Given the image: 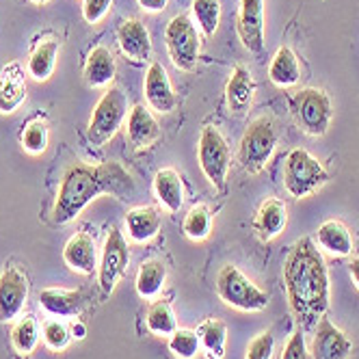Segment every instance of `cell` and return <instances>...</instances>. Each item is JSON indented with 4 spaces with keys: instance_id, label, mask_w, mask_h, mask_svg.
<instances>
[{
    "instance_id": "f1b7e54d",
    "label": "cell",
    "mask_w": 359,
    "mask_h": 359,
    "mask_svg": "<svg viewBox=\"0 0 359 359\" xmlns=\"http://www.w3.org/2000/svg\"><path fill=\"white\" fill-rule=\"evenodd\" d=\"M145 325L147 331L154 333V336H161V338H169L171 333L177 331V318L173 314V307L167 299H156L149 307H147V314H145Z\"/></svg>"
},
{
    "instance_id": "30bf717a",
    "label": "cell",
    "mask_w": 359,
    "mask_h": 359,
    "mask_svg": "<svg viewBox=\"0 0 359 359\" xmlns=\"http://www.w3.org/2000/svg\"><path fill=\"white\" fill-rule=\"evenodd\" d=\"M128 262H130V249H128V241L117 227H111V232L104 241V249H102V258L97 264V281L100 288L107 297L115 290L119 279L123 277Z\"/></svg>"
},
{
    "instance_id": "60d3db41",
    "label": "cell",
    "mask_w": 359,
    "mask_h": 359,
    "mask_svg": "<svg viewBox=\"0 0 359 359\" xmlns=\"http://www.w3.org/2000/svg\"><path fill=\"white\" fill-rule=\"evenodd\" d=\"M69 331H72V338H76V340H83V338L87 336V327H85V325H83L81 320L72 323Z\"/></svg>"
},
{
    "instance_id": "cb8c5ba5",
    "label": "cell",
    "mask_w": 359,
    "mask_h": 359,
    "mask_svg": "<svg viewBox=\"0 0 359 359\" xmlns=\"http://www.w3.org/2000/svg\"><path fill=\"white\" fill-rule=\"evenodd\" d=\"M115 57L107 46H95L85 63V81L89 87H107L115 79Z\"/></svg>"
},
{
    "instance_id": "8d00e7d4",
    "label": "cell",
    "mask_w": 359,
    "mask_h": 359,
    "mask_svg": "<svg viewBox=\"0 0 359 359\" xmlns=\"http://www.w3.org/2000/svg\"><path fill=\"white\" fill-rule=\"evenodd\" d=\"M275 353V336L271 331L258 333L247 346V359H273Z\"/></svg>"
},
{
    "instance_id": "2e32d148",
    "label": "cell",
    "mask_w": 359,
    "mask_h": 359,
    "mask_svg": "<svg viewBox=\"0 0 359 359\" xmlns=\"http://www.w3.org/2000/svg\"><path fill=\"white\" fill-rule=\"evenodd\" d=\"M63 262L76 271V273H83V275H91L93 271H97V249H95V241L81 232V234H74L65 247H63Z\"/></svg>"
},
{
    "instance_id": "9a60e30c",
    "label": "cell",
    "mask_w": 359,
    "mask_h": 359,
    "mask_svg": "<svg viewBox=\"0 0 359 359\" xmlns=\"http://www.w3.org/2000/svg\"><path fill=\"white\" fill-rule=\"evenodd\" d=\"M117 41L121 53L135 63H143L151 57V37L141 20H123L117 29Z\"/></svg>"
},
{
    "instance_id": "ba28073f",
    "label": "cell",
    "mask_w": 359,
    "mask_h": 359,
    "mask_svg": "<svg viewBox=\"0 0 359 359\" xmlns=\"http://www.w3.org/2000/svg\"><path fill=\"white\" fill-rule=\"evenodd\" d=\"M165 41H167L169 59L177 69L193 72L197 67L201 43H199L197 27L189 13H180L171 18L165 31Z\"/></svg>"
},
{
    "instance_id": "4dcf8cb0",
    "label": "cell",
    "mask_w": 359,
    "mask_h": 359,
    "mask_svg": "<svg viewBox=\"0 0 359 359\" xmlns=\"http://www.w3.org/2000/svg\"><path fill=\"white\" fill-rule=\"evenodd\" d=\"M41 338L39 325L33 316H22L11 329V344L20 355H31Z\"/></svg>"
},
{
    "instance_id": "ffe728a7",
    "label": "cell",
    "mask_w": 359,
    "mask_h": 359,
    "mask_svg": "<svg viewBox=\"0 0 359 359\" xmlns=\"http://www.w3.org/2000/svg\"><path fill=\"white\" fill-rule=\"evenodd\" d=\"M286 225H288V208H286V203L277 197L266 199L253 221V229L258 232L262 241L277 238L286 229Z\"/></svg>"
},
{
    "instance_id": "6da1fadb",
    "label": "cell",
    "mask_w": 359,
    "mask_h": 359,
    "mask_svg": "<svg viewBox=\"0 0 359 359\" xmlns=\"http://www.w3.org/2000/svg\"><path fill=\"white\" fill-rule=\"evenodd\" d=\"M284 284L292 314L305 327L316 325L329 307V273L310 236L299 238L284 262Z\"/></svg>"
},
{
    "instance_id": "d4e9b609",
    "label": "cell",
    "mask_w": 359,
    "mask_h": 359,
    "mask_svg": "<svg viewBox=\"0 0 359 359\" xmlns=\"http://www.w3.org/2000/svg\"><path fill=\"white\" fill-rule=\"evenodd\" d=\"M269 79L273 85L277 87H294L299 81H301V65H299V59L297 55L292 53V48L288 46H281L271 65H269Z\"/></svg>"
},
{
    "instance_id": "52a82bcc",
    "label": "cell",
    "mask_w": 359,
    "mask_h": 359,
    "mask_svg": "<svg viewBox=\"0 0 359 359\" xmlns=\"http://www.w3.org/2000/svg\"><path fill=\"white\" fill-rule=\"evenodd\" d=\"M290 111L297 121V126L305 135L310 137H323L329 130V123L333 117L331 100L323 89L307 87L292 95Z\"/></svg>"
},
{
    "instance_id": "ac0fdd59",
    "label": "cell",
    "mask_w": 359,
    "mask_h": 359,
    "mask_svg": "<svg viewBox=\"0 0 359 359\" xmlns=\"http://www.w3.org/2000/svg\"><path fill=\"white\" fill-rule=\"evenodd\" d=\"M253 97H255V81L251 72L245 65H236L225 87V100L229 113L234 115L247 113L253 104Z\"/></svg>"
},
{
    "instance_id": "3957f363",
    "label": "cell",
    "mask_w": 359,
    "mask_h": 359,
    "mask_svg": "<svg viewBox=\"0 0 359 359\" xmlns=\"http://www.w3.org/2000/svg\"><path fill=\"white\" fill-rule=\"evenodd\" d=\"M217 294L227 307H234L238 312H262L271 301V297L234 264H225L219 271Z\"/></svg>"
},
{
    "instance_id": "4fadbf2b",
    "label": "cell",
    "mask_w": 359,
    "mask_h": 359,
    "mask_svg": "<svg viewBox=\"0 0 359 359\" xmlns=\"http://www.w3.org/2000/svg\"><path fill=\"white\" fill-rule=\"evenodd\" d=\"M353 342L346 333L333 325L327 316L316 323V333L312 340V359H348Z\"/></svg>"
},
{
    "instance_id": "d6986e66",
    "label": "cell",
    "mask_w": 359,
    "mask_h": 359,
    "mask_svg": "<svg viewBox=\"0 0 359 359\" xmlns=\"http://www.w3.org/2000/svg\"><path fill=\"white\" fill-rule=\"evenodd\" d=\"M39 305L48 314L59 318L81 316L85 299L81 290H65V288H46L39 292Z\"/></svg>"
},
{
    "instance_id": "74e56055",
    "label": "cell",
    "mask_w": 359,
    "mask_h": 359,
    "mask_svg": "<svg viewBox=\"0 0 359 359\" xmlns=\"http://www.w3.org/2000/svg\"><path fill=\"white\" fill-rule=\"evenodd\" d=\"M113 7V0H85L83 3V18L89 24H97Z\"/></svg>"
},
{
    "instance_id": "7402d4cb",
    "label": "cell",
    "mask_w": 359,
    "mask_h": 359,
    "mask_svg": "<svg viewBox=\"0 0 359 359\" xmlns=\"http://www.w3.org/2000/svg\"><path fill=\"white\" fill-rule=\"evenodd\" d=\"M27 100V81L18 63H11L0 74V113H13Z\"/></svg>"
},
{
    "instance_id": "b9f144b4",
    "label": "cell",
    "mask_w": 359,
    "mask_h": 359,
    "mask_svg": "<svg viewBox=\"0 0 359 359\" xmlns=\"http://www.w3.org/2000/svg\"><path fill=\"white\" fill-rule=\"evenodd\" d=\"M351 277L355 279V284H357V288H359V255H357V258H353L351 260Z\"/></svg>"
},
{
    "instance_id": "603a6c76",
    "label": "cell",
    "mask_w": 359,
    "mask_h": 359,
    "mask_svg": "<svg viewBox=\"0 0 359 359\" xmlns=\"http://www.w3.org/2000/svg\"><path fill=\"white\" fill-rule=\"evenodd\" d=\"M154 195L167 212H177L184 203V187L180 173L171 167L161 169L154 175Z\"/></svg>"
},
{
    "instance_id": "d6a6232c",
    "label": "cell",
    "mask_w": 359,
    "mask_h": 359,
    "mask_svg": "<svg viewBox=\"0 0 359 359\" xmlns=\"http://www.w3.org/2000/svg\"><path fill=\"white\" fill-rule=\"evenodd\" d=\"M193 15L203 35L212 37L221 22V0H193Z\"/></svg>"
},
{
    "instance_id": "44dd1931",
    "label": "cell",
    "mask_w": 359,
    "mask_h": 359,
    "mask_svg": "<svg viewBox=\"0 0 359 359\" xmlns=\"http://www.w3.org/2000/svg\"><path fill=\"white\" fill-rule=\"evenodd\" d=\"M163 215L154 206H139L126 215V229L133 243H147L158 234Z\"/></svg>"
},
{
    "instance_id": "83f0119b",
    "label": "cell",
    "mask_w": 359,
    "mask_h": 359,
    "mask_svg": "<svg viewBox=\"0 0 359 359\" xmlns=\"http://www.w3.org/2000/svg\"><path fill=\"white\" fill-rule=\"evenodd\" d=\"M165 281H167L165 262L158 258L145 260L137 275V292L141 299H156L165 288Z\"/></svg>"
},
{
    "instance_id": "836d02e7",
    "label": "cell",
    "mask_w": 359,
    "mask_h": 359,
    "mask_svg": "<svg viewBox=\"0 0 359 359\" xmlns=\"http://www.w3.org/2000/svg\"><path fill=\"white\" fill-rule=\"evenodd\" d=\"M201 348L197 331L193 329H180L169 336V351L177 357V359H195L197 353Z\"/></svg>"
},
{
    "instance_id": "7bdbcfd3",
    "label": "cell",
    "mask_w": 359,
    "mask_h": 359,
    "mask_svg": "<svg viewBox=\"0 0 359 359\" xmlns=\"http://www.w3.org/2000/svg\"><path fill=\"white\" fill-rule=\"evenodd\" d=\"M33 3H37V5H46V3H50V0H33Z\"/></svg>"
},
{
    "instance_id": "d590c367",
    "label": "cell",
    "mask_w": 359,
    "mask_h": 359,
    "mask_svg": "<svg viewBox=\"0 0 359 359\" xmlns=\"http://www.w3.org/2000/svg\"><path fill=\"white\" fill-rule=\"evenodd\" d=\"M41 336H43V342L50 351H65L72 342V331L69 327L63 323V320H48L43 323V329H41Z\"/></svg>"
},
{
    "instance_id": "ab89813d",
    "label": "cell",
    "mask_w": 359,
    "mask_h": 359,
    "mask_svg": "<svg viewBox=\"0 0 359 359\" xmlns=\"http://www.w3.org/2000/svg\"><path fill=\"white\" fill-rule=\"evenodd\" d=\"M139 5H141L145 11L156 13V11H165V7H167V0H139Z\"/></svg>"
},
{
    "instance_id": "4316f807",
    "label": "cell",
    "mask_w": 359,
    "mask_h": 359,
    "mask_svg": "<svg viewBox=\"0 0 359 359\" xmlns=\"http://www.w3.org/2000/svg\"><path fill=\"white\" fill-rule=\"evenodd\" d=\"M316 241L325 251H329L331 255H340V258L351 255V251H353V236L348 232V227L338 219L325 221L318 227Z\"/></svg>"
},
{
    "instance_id": "1f68e13d",
    "label": "cell",
    "mask_w": 359,
    "mask_h": 359,
    "mask_svg": "<svg viewBox=\"0 0 359 359\" xmlns=\"http://www.w3.org/2000/svg\"><path fill=\"white\" fill-rule=\"evenodd\" d=\"M182 229H184V236L199 243V241H206L212 232V212L208 206H203V203H197L189 210V215L184 217V223H182Z\"/></svg>"
},
{
    "instance_id": "f35d334b",
    "label": "cell",
    "mask_w": 359,
    "mask_h": 359,
    "mask_svg": "<svg viewBox=\"0 0 359 359\" xmlns=\"http://www.w3.org/2000/svg\"><path fill=\"white\" fill-rule=\"evenodd\" d=\"M281 359H310V353H307L305 338H303L301 331H294L288 338L284 353H281Z\"/></svg>"
},
{
    "instance_id": "e0dca14e",
    "label": "cell",
    "mask_w": 359,
    "mask_h": 359,
    "mask_svg": "<svg viewBox=\"0 0 359 359\" xmlns=\"http://www.w3.org/2000/svg\"><path fill=\"white\" fill-rule=\"evenodd\" d=\"M128 141L135 149H145L151 147L161 139V126L143 104H137L128 113Z\"/></svg>"
},
{
    "instance_id": "8fae6325",
    "label": "cell",
    "mask_w": 359,
    "mask_h": 359,
    "mask_svg": "<svg viewBox=\"0 0 359 359\" xmlns=\"http://www.w3.org/2000/svg\"><path fill=\"white\" fill-rule=\"evenodd\" d=\"M29 301V279L20 269L7 266L0 273V323L15 320Z\"/></svg>"
},
{
    "instance_id": "5bb4252c",
    "label": "cell",
    "mask_w": 359,
    "mask_h": 359,
    "mask_svg": "<svg viewBox=\"0 0 359 359\" xmlns=\"http://www.w3.org/2000/svg\"><path fill=\"white\" fill-rule=\"evenodd\" d=\"M143 91H145V100H147L149 109H154L156 113H163V115L175 111L177 97L173 93V85L169 81V74L161 63H151L147 67Z\"/></svg>"
},
{
    "instance_id": "8992f818",
    "label": "cell",
    "mask_w": 359,
    "mask_h": 359,
    "mask_svg": "<svg viewBox=\"0 0 359 359\" xmlns=\"http://www.w3.org/2000/svg\"><path fill=\"white\" fill-rule=\"evenodd\" d=\"M327 180H329L327 169L307 149L297 147L288 154V158L284 163V187L292 197L301 199L312 195Z\"/></svg>"
},
{
    "instance_id": "9c48e42d",
    "label": "cell",
    "mask_w": 359,
    "mask_h": 359,
    "mask_svg": "<svg viewBox=\"0 0 359 359\" xmlns=\"http://www.w3.org/2000/svg\"><path fill=\"white\" fill-rule=\"evenodd\" d=\"M197 158H199V167H201L203 175H206V180L215 189L221 191L225 187V180H227V173H229L232 151H229V145H227V141L221 135L219 128L206 126L201 130Z\"/></svg>"
},
{
    "instance_id": "e575fe53",
    "label": "cell",
    "mask_w": 359,
    "mask_h": 359,
    "mask_svg": "<svg viewBox=\"0 0 359 359\" xmlns=\"http://www.w3.org/2000/svg\"><path fill=\"white\" fill-rule=\"evenodd\" d=\"M50 133H48V123L43 119H33L22 133V145L29 154H43L48 149Z\"/></svg>"
},
{
    "instance_id": "277c9868",
    "label": "cell",
    "mask_w": 359,
    "mask_h": 359,
    "mask_svg": "<svg viewBox=\"0 0 359 359\" xmlns=\"http://www.w3.org/2000/svg\"><path fill=\"white\" fill-rule=\"evenodd\" d=\"M277 126L271 115L255 117L238 143V163L247 173H260L277 147Z\"/></svg>"
},
{
    "instance_id": "7a4b0ae2",
    "label": "cell",
    "mask_w": 359,
    "mask_h": 359,
    "mask_svg": "<svg viewBox=\"0 0 359 359\" xmlns=\"http://www.w3.org/2000/svg\"><path fill=\"white\" fill-rule=\"evenodd\" d=\"M135 191L137 187L133 175L119 163H74L65 169L61 177L57 201L53 208V221L57 225H67L100 195L128 197Z\"/></svg>"
},
{
    "instance_id": "5b68a950",
    "label": "cell",
    "mask_w": 359,
    "mask_h": 359,
    "mask_svg": "<svg viewBox=\"0 0 359 359\" xmlns=\"http://www.w3.org/2000/svg\"><path fill=\"white\" fill-rule=\"evenodd\" d=\"M130 113V100L121 87H111L102 93L93 109L87 137L93 145H104L121 128L123 119Z\"/></svg>"
},
{
    "instance_id": "484cf974",
    "label": "cell",
    "mask_w": 359,
    "mask_h": 359,
    "mask_svg": "<svg viewBox=\"0 0 359 359\" xmlns=\"http://www.w3.org/2000/svg\"><path fill=\"white\" fill-rule=\"evenodd\" d=\"M59 50H61V41L55 37L43 39L35 46V50L31 53V59H29V65H27V72H29L31 79L48 81L50 76L55 74Z\"/></svg>"
},
{
    "instance_id": "7c38bea8",
    "label": "cell",
    "mask_w": 359,
    "mask_h": 359,
    "mask_svg": "<svg viewBox=\"0 0 359 359\" xmlns=\"http://www.w3.org/2000/svg\"><path fill=\"white\" fill-rule=\"evenodd\" d=\"M264 0H241L238 35L249 53L260 55L264 50Z\"/></svg>"
},
{
    "instance_id": "f546056e",
    "label": "cell",
    "mask_w": 359,
    "mask_h": 359,
    "mask_svg": "<svg viewBox=\"0 0 359 359\" xmlns=\"http://www.w3.org/2000/svg\"><path fill=\"white\" fill-rule=\"evenodd\" d=\"M197 336H199L201 346L210 353V357L221 359L225 355V344H227V327H225V323H221L217 318L203 320L197 327Z\"/></svg>"
}]
</instances>
